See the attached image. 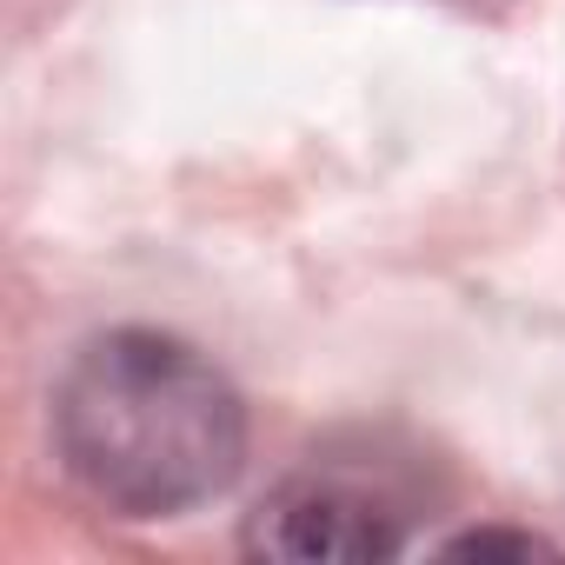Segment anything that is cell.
<instances>
[{
    "mask_svg": "<svg viewBox=\"0 0 565 565\" xmlns=\"http://www.w3.org/2000/svg\"><path fill=\"white\" fill-rule=\"evenodd\" d=\"M54 433L81 486L134 519L213 499L246 452L239 393L213 360L167 333L94 340L61 380Z\"/></svg>",
    "mask_w": 565,
    "mask_h": 565,
    "instance_id": "cell-1",
    "label": "cell"
},
{
    "mask_svg": "<svg viewBox=\"0 0 565 565\" xmlns=\"http://www.w3.org/2000/svg\"><path fill=\"white\" fill-rule=\"evenodd\" d=\"M406 512L413 505L386 472L313 459L259 505L246 545L266 558H386L406 539Z\"/></svg>",
    "mask_w": 565,
    "mask_h": 565,
    "instance_id": "cell-2",
    "label": "cell"
}]
</instances>
